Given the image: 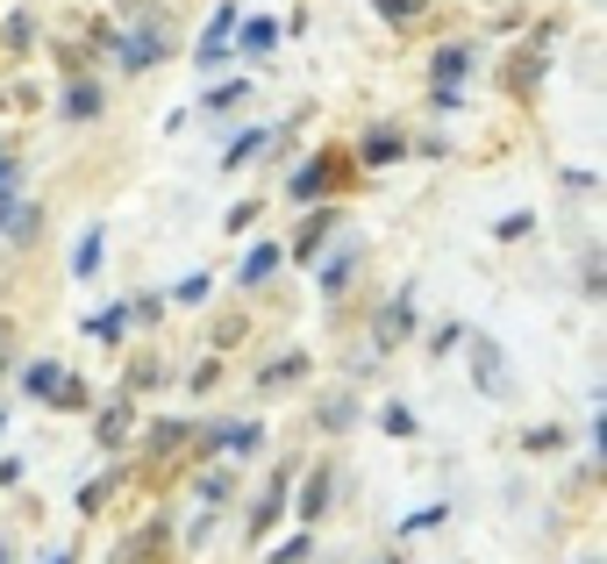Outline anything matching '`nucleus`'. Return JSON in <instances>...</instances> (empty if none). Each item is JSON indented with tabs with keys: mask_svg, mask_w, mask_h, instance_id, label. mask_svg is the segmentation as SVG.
I'll return each instance as SVG.
<instances>
[{
	"mask_svg": "<svg viewBox=\"0 0 607 564\" xmlns=\"http://www.w3.org/2000/svg\"><path fill=\"white\" fill-rule=\"evenodd\" d=\"M279 514H286V471H279V479L265 486V500H257V508H251V536H265V529L279 522Z\"/></svg>",
	"mask_w": 607,
	"mask_h": 564,
	"instance_id": "1",
	"label": "nucleus"
},
{
	"mask_svg": "<svg viewBox=\"0 0 607 564\" xmlns=\"http://www.w3.org/2000/svg\"><path fill=\"white\" fill-rule=\"evenodd\" d=\"M271 272H279V243H257V251L243 257V286H265Z\"/></svg>",
	"mask_w": 607,
	"mask_h": 564,
	"instance_id": "2",
	"label": "nucleus"
},
{
	"mask_svg": "<svg viewBox=\"0 0 607 564\" xmlns=\"http://www.w3.org/2000/svg\"><path fill=\"white\" fill-rule=\"evenodd\" d=\"M230 22H236V14L222 8V22L207 29V43H201V65H222V57H230Z\"/></svg>",
	"mask_w": 607,
	"mask_h": 564,
	"instance_id": "3",
	"label": "nucleus"
},
{
	"mask_svg": "<svg viewBox=\"0 0 607 564\" xmlns=\"http://www.w3.org/2000/svg\"><path fill=\"white\" fill-rule=\"evenodd\" d=\"M72 272H79V279H94V272H100V228H94V236H79V251H72Z\"/></svg>",
	"mask_w": 607,
	"mask_h": 564,
	"instance_id": "4",
	"label": "nucleus"
},
{
	"mask_svg": "<svg viewBox=\"0 0 607 564\" xmlns=\"http://www.w3.org/2000/svg\"><path fill=\"white\" fill-rule=\"evenodd\" d=\"M65 115H79V121H86V115H100V86H86V79H79V86L65 94Z\"/></svg>",
	"mask_w": 607,
	"mask_h": 564,
	"instance_id": "5",
	"label": "nucleus"
},
{
	"mask_svg": "<svg viewBox=\"0 0 607 564\" xmlns=\"http://www.w3.org/2000/svg\"><path fill=\"white\" fill-rule=\"evenodd\" d=\"M158 29H136V36H129V51H121V57H129V65H150V57H158Z\"/></svg>",
	"mask_w": 607,
	"mask_h": 564,
	"instance_id": "6",
	"label": "nucleus"
},
{
	"mask_svg": "<svg viewBox=\"0 0 607 564\" xmlns=\"http://www.w3.org/2000/svg\"><path fill=\"white\" fill-rule=\"evenodd\" d=\"M322 508H329V479H322V471H315V479L300 486V514H308V522H315V514H322Z\"/></svg>",
	"mask_w": 607,
	"mask_h": 564,
	"instance_id": "7",
	"label": "nucleus"
},
{
	"mask_svg": "<svg viewBox=\"0 0 607 564\" xmlns=\"http://www.w3.org/2000/svg\"><path fill=\"white\" fill-rule=\"evenodd\" d=\"M121 436H129V407H121V401H115V407H108V415H100V444H108V450H115V444H121Z\"/></svg>",
	"mask_w": 607,
	"mask_h": 564,
	"instance_id": "8",
	"label": "nucleus"
},
{
	"mask_svg": "<svg viewBox=\"0 0 607 564\" xmlns=\"http://www.w3.org/2000/svg\"><path fill=\"white\" fill-rule=\"evenodd\" d=\"M271 43H279V22H251V29H243V51H257V57H265Z\"/></svg>",
	"mask_w": 607,
	"mask_h": 564,
	"instance_id": "9",
	"label": "nucleus"
},
{
	"mask_svg": "<svg viewBox=\"0 0 607 564\" xmlns=\"http://www.w3.org/2000/svg\"><path fill=\"white\" fill-rule=\"evenodd\" d=\"M386 158H401V136H372V143H364V164H386Z\"/></svg>",
	"mask_w": 607,
	"mask_h": 564,
	"instance_id": "10",
	"label": "nucleus"
},
{
	"mask_svg": "<svg viewBox=\"0 0 607 564\" xmlns=\"http://www.w3.org/2000/svg\"><path fill=\"white\" fill-rule=\"evenodd\" d=\"M215 444H230V450H251V444H257V429H251V422H230V429H215Z\"/></svg>",
	"mask_w": 607,
	"mask_h": 564,
	"instance_id": "11",
	"label": "nucleus"
},
{
	"mask_svg": "<svg viewBox=\"0 0 607 564\" xmlns=\"http://www.w3.org/2000/svg\"><path fill=\"white\" fill-rule=\"evenodd\" d=\"M57 379H65L57 364H29V393H57Z\"/></svg>",
	"mask_w": 607,
	"mask_h": 564,
	"instance_id": "12",
	"label": "nucleus"
},
{
	"mask_svg": "<svg viewBox=\"0 0 607 564\" xmlns=\"http://www.w3.org/2000/svg\"><path fill=\"white\" fill-rule=\"evenodd\" d=\"M322 236H329V215H315L308 228H300V257H315V251H322Z\"/></svg>",
	"mask_w": 607,
	"mask_h": 564,
	"instance_id": "13",
	"label": "nucleus"
},
{
	"mask_svg": "<svg viewBox=\"0 0 607 564\" xmlns=\"http://www.w3.org/2000/svg\"><path fill=\"white\" fill-rule=\"evenodd\" d=\"M257 150H265V129H251V136H236V143H230V164H243V158H257Z\"/></svg>",
	"mask_w": 607,
	"mask_h": 564,
	"instance_id": "14",
	"label": "nucleus"
},
{
	"mask_svg": "<svg viewBox=\"0 0 607 564\" xmlns=\"http://www.w3.org/2000/svg\"><path fill=\"white\" fill-rule=\"evenodd\" d=\"M401 329H407V294L386 308V337H379V343H401Z\"/></svg>",
	"mask_w": 607,
	"mask_h": 564,
	"instance_id": "15",
	"label": "nucleus"
},
{
	"mask_svg": "<svg viewBox=\"0 0 607 564\" xmlns=\"http://www.w3.org/2000/svg\"><path fill=\"white\" fill-rule=\"evenodd\" d=\"M121 322H129V308H108L100 322H86V329H94V337H121Z\"/></svg>",
	"mask_w": 607,
	"mask_h": 564,
	"instance_id": "16",
	"label": "nucleus"
},
{
	"mask_svg": "<svg viewBox=\"0 0 607 564\" xmlns=\"http://www.w3.org/2000/svg\"><path fill=\"white\" fill-rule=\"evenodd\" d=\"M458 72H465V51H444V57H436V79H444V86L458 79Z\"/></svg>",
	"mask_w": 607,
	"mask_h": 564,
	"instance_id": "17",
	"label": "nucleus"
},
{
	"mask_svg": "<svg viewBox=\"0 0 607 564\" xmlns=\"http://www.w3.org/2000/svg\"><path fill=\"white\" fill-rule=\"evenodd\" d=\"M14 222H22V215H14V207H8V201H0V228H14Z\"/></svg>",
	"mask_w": 607,
	"mask_h": 564,
	"instance_id": "18",
	"label": "nucleus"
},
{
	"mask_svg": "<svg viewBox=\"0 0 607 564\" xmlns=\"http://www.w3.org/2000/svg\"><path fill=\"white\" fill-rule=\"evenodd\" d=\"M14 187V164H0V193H8Z\"/></svg>",
	"mask_w": 607,
	"mask_h": 564,
	"instance_id": "19",
	"label": "nucleus"
},
{
	"mask_svg": "<svg viewBox=\"0 0 607 564\" xmlns=\"http://www.w3.org/2000/svg\"><path fill=\"white\" fill-rule=\"evenodd\" d=\"M57 564H72V557H57Z\"/></svg>",
	"mask_w": 607,
	"mask_h": 564,
	"instance_id": "20",
	"label": "nucleus"
}]
</instances>
